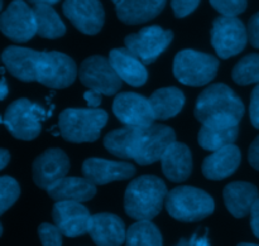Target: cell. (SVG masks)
I'll return each instance as SVG.
<instances>
[{"mask_svg": "<svg viewBox=\"0 0 259 246\" xmlns=\"http://www.w3.org/2000/svg\"><path fill=\"white\" fill-rule=\"evenodd\" d=\"M175 141L176 134L169 126L153 124L147 128L124 126L110 131L104 138V145L119 158L133 159L141 166H148L159 161Z\"/></svg>", "mask_w": 259, "mask_h": 246, "instance_id": "obj_1", "label": "cell"}, {"mask_svg": "<svg viewBox=\"0 0 259 246\" xmlns=\"http://www.w3.org/2000/svg\"><path fill=\"white\" fill-rule=\"evenodd\" d=\"M244 104L224 83H214L202 91L195 105V116L205 126H239L244 115Z\"/></svg>", "mask_w": 259, "mask_h": 246, "instance_id": "obj_2", "label": "cell"}, {"mask_svg": "<svg viewBox=\"0 0 259 246\" xmlns=\"http://www.w3.org/2000/svg\"><path fill=\"white\" fill-rule=\"evenodd\" d=\"M167 194L166 184L158 177H139L126 188L124 197L125 212L138 221H151L161 212Z\"/></svg>", "mask_w": 259, "mask_h": 246, "instance_id": "obj_3", "label": "cell"}, {"mask_svg": "<svg viewBox=\"0 0 259 246\" xmlns=\"http://www.w3.org/2000/svg\"><path fill=\"white\" fill-rule=\"evenodd\" d=\"M108 114L101 109H66L60 114L58 128L65 140L93 143L106 125Z\"/></svg>", "mask_w": 259, "mask_h": 246, "instance_id": "obj_4", "label": "cell"}, {"mask_svg": "<svg viewBox=\"0 0 259 246\" xmlns=\"http://www.w3.org/2000/svg\"><path fill=\"white\" fill-rule=\"evenodd\" d=\"M166 209L174 219L184 222H195L206 219L214 212L212 197L195 187L181 186L168 192Z\"/></svg>", "mask_w": 259, "mask_h": 246, "instance_id": "obj_5", "label": "cell"}, {"mask_svg": "<svg viewBox=\"0 0 259 246\" xmlns=\"http://www.w3.org/2000/svg\"><path fill=\"white\" fill-rule=\"evenodd\" d=\"M219 61L214 56L194 50L179 52L174 61V75L187 86H204L215 78Z\"/></svg>", "mask_w": 259, "mask_h": 246, "instance_id": "obj_6", "label": "cell"}, {"mask_svg": "<svg viewBox=\"0 0 259 246\" xmlns=\"http://www.w3.org/2000/svg\"><path fill=\"white\" fill-rule=\"evenodd\" d=\"M77 76L76 63L70 56L61 52H39L35 66V82L51 88H66Z\"/></svg>", "mask_w": 259, "mask_h": 246, "instance_id": "obj_7", "label": "cell"}, {"mask_svg": "<svg viewBox=\"0 0 259 246\" xmlns=\"http://www.w3.org/2000/svg\"><path fill=\"white\" fill-rule=\"evenodd\" d=\"M45 110L38 104L27 99H19L8 106L4 115V124L9 133L20 140H33L42 130L40 120Z\"/></svg>", "mask_w": 259, "mask_h": 246, "instance_id": "obj_8", "label": "cell"}, {"mask_svg": "<svg viewBox=\"0 0 259 246\" xmlns=\"http://www.w3.org/2000/svg\"><path fill=\"white\" fill-rule=\"evenodd\" d=\"M248 32L237 17H219L214 20L211 29V44L223 60L238 55L245 48Z\"/></svg>", "mask_w": 259, "mask_h": 246, "instance_id": "obj_9", "label": "cell"}, {"mask_svg": "<svg viewBox=\"0 0 259 246\" xmlns=\"http://www.w3.org/2000/svg\"><path fill=\"white\" fill-rule=\"evenodd\" d=\"M174 39L171 30L162 29L158 25H151L139 30L138 33L129 34L125 38L126 50L133 53L143 65L153 63Z\"/></svg>", "mask_w": 259, "mask_h": 246, "instance_id": "obj_10", "label": "cell"}, {"mask_svg": "<svg viewBox=\"0 0 259 246\" xmlns=\"http://www.w3.org/2000/svg\"><path fill=\"white\" fill-rule=\"evenodd\" d=\"M80 80L89 90L101 95H115L121 88L120 77L103 56H93L83 61L80 67Z\"/></svg>", "mask_w": 259, "mask_h": 246, "instance_id": "obj_11", "label": "cell"}, {"mask_svg": "<svg viewBox=\"0 0 259 246\" xmlns=\"http://www.w3.org/2000/svg\"><path fill=\"white\" fill-rule=\"evenodd\" d=\"M0 30L5 37L24 43L37 34V22L32 8L23 0H14L0 15Z\"/></svg>", "mask_w": 259, "mask_h": 246, "instance_id": "obj_12", "label": "cell"}, {"mask_svg": "<svg viewBox=\"0 0 259 246\" xmlns=\"http://www.w3.org/2000/svg\"><path fill=\"white\" fill-rule=\"evenodd\" d=\"M113 111L125 126L147 128L156 120L148 99L136 92L119 93L114 100Z\"/></svg>", "mask_w": 259, "mask_h": 246, "instance_id": "obj_13", "label": "cell"}, {"mask_svg": "<svg viewBox=\"0 0 259 246\" xmlns=\"http://www.w3.org/2000/svg\"><path fill=\"white\" fill-rule=\"evenodd\" d=\"M62 9L67 19L83 34H98L103 28L105 13L100 0H65Z\"/></svg>", "mask_w": 259, "mask_h": 246, "instance_id": "obj_14", "label": "cell"}, {"mask_svg": "<svg viewBox=\"0 0 259 246\" xmlns=\"http://www.w3.org/2000/svg\"><path fill=\"white\" fill-rule=\"evenodd\" d=\"M52 217L55 226L67 237H77L89 231L91 215L81 202L57 201Z\"/></svg>", "mask_w": 259, "mask_h": 246, "instance_id": "obj_15", "label": "cell"}, {"mask_svg": "<svg viewBox=\"0 0 259 246\" xmlns=\"http://www.w3.org/2000/svg\"><path fill=\"white\" fill-rule=\"evenodd\" d=\"M70 171L67 154L57 148L43 152L33 163V179L39 188L47 191L51 186L65 178Z\"/></svg>", "mask_w": 259, "mask_h": 246, "instance_id": "obj_16", "label": "cell"}, {"mask_svg": "<svg viewBox=\"0 0 259 246\" xmlns=\"http://www.w3.org/2000/svg\"><path fill=\"white\" fill-rule=\"evenodd\" d=\"M82 174L95 186H103L110 182L129 179L136 174V168L126 162L89 158L82 164Z\"/></svg>", "mask_w": 259, "mask_h": 246, "instance_id": "obj_17", "label": "cell"}, {"mask_svg": "<svg viewBox=\"0 0 259 246\" xmlns=\"http://www.w3.org/2000/svg\"><path fill=\"white\" fill-rule=\"evenodd\" d=\"M88 232L98 246H121L126 239L123 220L113 214L93 215Z\"/></svg>", "mask_w": 259, "mask_h": 246, "instance_id": "obj_18", "label": "cell"}, {"mask_svg": "<svg viewBox=\"0 0 259 246\" xmlns=\"http://www.w3.org/2000/svg\"><path fill=\"white\" fill-rule=\"evenodd\" d=\"M242 162L239 148L234 144L210 154L202 164V173L207 179L222 181L232 176Z\"/></svg>", "mask_w": 259, "mask_h": 246, "instance_id": "obj_19", "label": "cell"}, {"mask_svg": "<svg viewBox=\"0 0 259 246\" xmlns=\"http://www.w3.org/2000/svg\"><path fill=\"white\" fill-rule=\"evenodd\" d=\"M38 56V51L12 45L3 52L2 60L10 75L15 78L23 82H34Z\"/></svg>", "mask_w": 259, "mask_h": 246, "instance_id": "obj_20", "label": "cell"}, {"mask_svg": "<svg viewBox=\"0 0 259 246\" xmlns=\"http://www.w3.org/2000/svg\"><path fill=\"white\" fill-rule=\"evenodd\" d=\"M109 62L111 63L120 80L125 81L128 85L133 86V87H139L147 82L148 72H147L146 67L126 48H115V50L110 51Z\"/></svg>", "mask_w": 259, "mask_h": 246, "instance_id": "obj_21", "label": "cell"}, {"mask_svg": "<svg viewBox=\"0 0 259 246\" xmlns=\"http://www.w3.org/2000/svg\"><path fill=\"white\" fill-rule=\"evenodd\" d=\"M162 171L171 182H184L192 172V157L189 146L172 143L161 158Z\"/></svg>", "mask_w": 259, "mask_h": 246, "instance_id": "obj_22", "label": "cell"}, {"mask_svg": "<svg viewBox=\"0 0 259 246\" xmlns=\"http://www.w3.org/2000/svg\"><path fill=\"white\" fill-rule=\"evenodd\" d=\"M223 196L228 211L237 219H242L250 214L253 205L259 199V192L252 183L233 182L225 187Z\"/></svg>", "mask_w": 259, "mask_h": 246, "instance_id": "obj_23", "label": "cell"}, {"mask_svg": "<svg viewBox=\"0 0 259 246\" xmlns=\"http://www.w3.org/2000/svg\"><path fill=\"white\" fill-rule=\"evenodd\" d=\"M167 0H123L116 4L118 18L125 24H141L154 19L166 7Z\"/></svg>", "mask_w": 259, "mask_h": 246, "instance_id": "obj_24", "label": "cell"}, {"mask_svg": "<svg viewBox=\"0 0 259 246\" xmlns=\"http://www.w3.org/2000/svg\"><path fill=\"white\" fill-rule=\"evenodd\" d=\"M47 193L55 201L83 202L95 196L96 186L86 178L65 177L51 186Z\"/></svg>", "mask_w": 259, "mask_h": 246, "instance_id": "obj_25", "label": "cell"}, {"mask_svg": "<svg viewBox=\"0 0 259 246\" xmlns=\"http://www.w3.org/2000/svg\"><path fill=\"white\" fill-rule=\"evenodd\" d=\"M156 120H167L181 111L185 95L177 87H164L154 91L149 99Z\"/></svg>", "mask_w": 259, "mask_h": 246, "instance_id": "obj_26", "label": "cell"}, {"mask_svg": "<svg viewBox=\"0 0 259 246\" xmlns=\"http://www.w3.org/2000/svg\"><path fill=\"white\" fill-rule=\"evenodd\" d=\"M33 12L37 22V34L48 39H56L66 33V25L50 4H34Z\"/></svg>", "mask_w": 259, "mask_h": 246, "instance_id": "obj_27", "label": "cell"}, {"mask_svg": "<svg viewBox=\"0 0 259 246\" xmlns=\"http://www.w3.org/2000/svg\"><path fill=\"white\" fill-rule=\"evenodd\" d=\"M239 126L232 128H212L202 125L199 131V144L204 149L217 152L224 146L232 145L237 140Z\"/></svg>", "mask_w": 259, "mask_h": 246, "instance_id": "obj_28", "label": "cell"}, {"mask_svg": "<svg viewBox=\"0 0 259 246\" xmlns=\"http://www.w3.org/2000/svg\"><path fill=\"white\" fill-rule=\"evenodd\" d=\"M125 246H163L158 227L151 221H138L126 231Z\"/></svg>", "mask_w": 259, "mask_h": 246, "instance_id": "obj_29", "label": "cell"}, {"mask_svg": "<svg viewBox=\"0 0 259 246\" xmlns=\"http://www.w3.org/2000/svg\"><path fill=\"white\" fill-rule=\"evenodd\" d=\"M233 80L242 86L259 85V55L252 53L243 57L233 68Z\"/></svg>", "mask_w": 259, "mask_h": 246, "instance_id": "obj_30", "label": "cell"}, {"mask_svg": "<svg viewBox=\"0 0 259 246\" xmlns=\"http://www.w3.org/2000/svg\"><path fill=\"white\" fill-rule=\"evenodd\" d=\"M19 194V184L14 178L0 177V216L15 204Z\"/></svg>", "mask_w": 259, "mask_h": 246, "instance_id": "obj_31", "label": "cell"}, {"mask_svg": "<svg viewBox=\"0 0 259 246\" xmlns=\"http://www.w3.org/2000/svg\"><path fill=\"white\" fill-rule=\"evenodd\" d=\"M210 3L223 17H237L248 7V0H210Z\"/></svg>", "mask_w": 259, "mask_h": 246, "instance_id": "obj_32", "label": "cell"}, {"mask_svg": "<svg viewBox=\"0 0 259 246\" xmlns=\"http://www.w3.org/2000/svg\"><path fill=\"white\" fill-rule=\"evenodd\" d=\"M38 235L43 246H62V234L55 225L42 224L38 229Z\"/></svg>", "mask_w": 259, "mask_h": 246, "instance_id": "obj_33", "label": "cell"}, {"mask_svg": "<svg viewBox=\"0 0 259 246\" xmlns=\"http://www.w3.org/2000/svg\"><path fill=\"white\" fill-rule=\"evenodd\" d=\"M200 4V0H171L172 9L177 18H185L191 14Z\"/></svg>", "mask_w": 259, "mask_h": 246, "instance_id": "obj_34", "label": "cell"}, {"mask_svg": "<svg viewBox=\"0 0 259 246\" xmlns=\"http://www.w3.org/2000/svg\"><path fill=\"white\" fill-rule=\"evenodd\" d=\"M248 40L254 48H259V12L253 15L248 23Z\"/></svg>", "mask_w": 259, "mask_h": 246, "instance_id": "obj_35", "label": "cell"}, {"mask_svg": "<svg viewBox=\"0 0 259 246\" xmlns=\"http://www.w3.org/2000/svg\"><path fill=\"white\" fill-rule=\"evenodd\" d=\"M250 120L254 128L259 129V85L253 90L252 97H250L249 106Z\"/></svg>", "mask_w": 259, "mask_h": 246, "instance_id": "obj_36", "label": "cell"}, {"mask_svg": "<svg viewBox=\"0 0 259 246\" xmlns=\"http://www.w3.org/2000/svg\"><path fill=\"white\" fill-rule=\"evenodd\" d=\"M176 246H210L209 239H207V232L204 235L195 234L191 239L180 240Z\"/></svg>", "mask_w": 259, "mask_h": 246, "instance_id": "obj_37", "label": "cell"}, {"mask_svg": "<svg viewBox=\"0 0 259 246\" xmlns=\"http://www.w3.org/2000/svg\"><path fill=\"white\" fill-rule=\"evenodd\" d=\"M248 159H249L250 166L254 169L259 171V136L255 138L252 145L249 148V154H248Z\"/></svg>", "mask_w": 259, "mask_h": 246, "instance_id": "obj_38", "label": "cell"}, {"mask_svg": "<svg viewBox=\"0 0 259 246\" xmlns=\"http://www.w3.org/2000/svg\"><path fill=\"white\" fill-rule=\"evenodd\" d=\"M250 226H252L253 232L259 239V199L253 205L250 210Z\"/></svg>", "mask_w": 259, "mask_h": 246, "instance_id": "obj_39", "label": "cell"}, {"mask_svg": "<svg viewBox=\"0 0 259 246\" xmlns=\"http://www.w3.org/2000/svg\"><path fill=\"white\" fill-rule=\"evenodd\" d=\"M83 99L88 103L89 108L90 109H96L101 103V93L96 92V91H88V92L83 93Z\"/></svg>", "mask_w": 259, "mask_h": 246, "instance_id": "obj_40", "label": "cell"}, {"mask_svg": "<svg viewBox=\"0 0 259 246\" xmlns=\"http://www.w3.org/2000/svg\"><path fill=\"white\" fill-rule=\"evenodd\" d=\"M9 159H10V156L9 153H8V151H5V149H0V171L4 169L5 167L8 166Z\"/></svg>", "mask_w": 259, "mask_h": 246, "instance_id": "obj_41", "label": "cell"}, {"mask_svg": "<svg viewBox=\"0 0 259 246\" xmlns=\"http://www.w3.org/2000/svg\"><path fill=\"white\" fill-rule=\"evenodd\" d=\"M7 95H8V85H7V81L3 78V80H0V100L7 97Z\"/></svg>", "mask_w": 259, "mask_h": 246, "instance_id": "obj_42", "label": "cell"}, {"mask_svg": "<svg viewBox=\"0 0 259 246\" xmlns=\"http://www.w3.org/2000/svg\"><path fill=\"white\" fill-rule=\"evenodd\" d=\"M34 4H56V3H58L60 0H32Z\"/></svg>", "mask_w": 259, "mask_h": 246, "instance_id": "obj_43", "label": "cell"}, {"mask_svg": "<svg viewBox=\"0 0 259 246\" xmlns=\"http://www.w3.org/2000/svg\"><path fill=\"white\" fill-rule=\"evenodd\" d=\"M238 246H259V245H255V244H249V242H242V244H239Z\"/></svg>", "mask_w": 259, "mask_h": 246, "instance_id": "obj_44", "label": "cell"}, {"mask_svg": "<svg viewBox=\"0 0 259 246\" xmlns=\"http://www.w3.org/2000/svg\"><path fill=\"white\" fill-rule=\"evenodd\" d=\"M111 2H114V3H115V4H119V3H121V2H123V0H111Z\"/></svg>", "mask_w": 259, "mask_h": 246, "instance_id": "obj_45", "label": "cell"}, {"mask_svg": "<svg viewBox=\"0 0 259 246\" xmlns=\"http://www.w3.org/2000/svg\"><path fill=\"white\" fill-rule=\"evenodd\" d=\"M2 234H3V226L2 224H0V236H2Z\"/></svg>", "mask_w": 259, "mask_h": 246, "instance_id": "obj_46", "label": "cell"}, {"mask_svg": "<svg viewBox=\"0 0 259 246\" xmlns=\"http://www.w3.org/2000/svg\"><path fill=\"white\" fill-rule=\"evenodd\" d=\"M2 8H3V0H0V10H2Z\"/></svg>", "mask_w": 259, "mask_h": 246, "instance_id": "obj_47", "label": "cell"}, {"mask_svg": "<svg viewBox=\"0 0 259 246\" xmlns=\"http://www.w3.org/2000/svg\"><path fill=\"white\" fill-rule=\"evenodd\" d=\"M2 123H4V120H3V119H2V116H0V124H2Z\"/></svg>", "mask_w": 259, "mask_h": 246, "instance_id": "obj_48", "label": "cell"}]
</instances>
